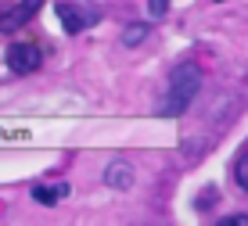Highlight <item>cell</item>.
Here are the masks:
<instances>
[{
    "instance_id": "cell-11",
    "label": "cell",
    "mask_w": 248,
    "mask_h": 226,
    "mask_svg": "<svg viewBox=\"0 0 248 226\" xmlns=\"http://www.w3.org/2000/svg\"><path fill=\"white\" fill-rule=\"evenodd\" d=\"M219 226H248V215H223Z\"/></svg>"
},
{
    "instance_id": "cell-1",
    "label": "cell",
    "mask_w": 248,
    "mask_h": 226,
    "mask_svg": "<svg viewBox=\"0 0 248 226\" xmlns=\"http://www.w3.org/2000/svg\"><path fill=\"white\" fill-rule=\"evenodd\" d=\"M198 90H202V68L191 65V61L173 65L169 83H166V93H162L158 104H155V115H162V119L184 115V111L191 108V101L198 97Z\"/></svg>"
},
{
    "instance_id": "cell-5",
    "label": "cell",
    "mask_w": 248,
    "mask_h": 226,
    "mask_svg": "<svg viewBox=\"0 0 248 226\" xmlns=\"http://www.w3.org/2000/svg\"><path fill=\"white\" fill-rule=\"evenodd\" d=\"M105 183L112 187V190H130V187H133V165L123 162V158H115V162L105 169Z\"/></svg>"
},
{
    "instance_id": "cell-4",
    "label": "cell",
    "mask_w": 248,
    "mask_h": 226,
    "mask_svg": "<svg viewBox=\"0 0 248 226\" xmlns=\"http://www.w3.org/2000/svg\"><path fill=\"white\" fill-rule=\"evenodd\" d=\"M54 11H58V18H62L68 36H79L90 22H97V11H79V7H72V4H58Z\"/></svg>"
},
{
    "instance_id": "cell-6",
    "label": "cell",
    "mask_w": 248,
    "mask_h": 226,
    "mask_svg": "<svg viewBox=\"0 0 248 226\" xmlns=\"http://www.w3.org/2000/svg\"><path fill=\"white\" fill-rule=\"evenodd\" d=\"M68 190H72L68 183H40V187H32V201L50 208V205L62 201V197H68Z\"/></svg>"
},
{
    "instance_id": "cell-8",
    "label": "cell",
    "mask_w": 248,
    "mask_h": 226,
    "mask_svg": "<svg viewBox=\"0 0 248 226\" xmlns=\"http://www.w3.org/2000/svg\"><path fill=\"white\" fill-rule=\"evenodd\" d=\"M234 180H237V187L248 194V147L237 154V162H234Z\"/></svg>"
},
{
    "instance_id": "cell-10",
    "label": "cell",
    "mask_w": 248,
    "mask_h": 226,
    "mask_svg": "<svg viewBox=\"0 0 248 226\" xmlns=\"http://www.w3.org/2000/svg\"><path fill=\"white\" fill-rule=\"evenodd\" d=\"M148 15L151 18H166L169 15V0H148Z\"/></svg>"
},
{
    "instance_id": "cell-7",
    "label": "cell",
    "mask_w": 248,
    "mask_h": 226,
    "mask_svg": "<svg viewBox=\"0 0 248 226\" xmlns=\"http://www.w3.org/2000/svg\"><path fill=\"white\" fill-rule=\"evenodd\" d=\"M148 25H144V22H133V25H126V29H123V43H126V47H137V43H144V36H148Z\"/></svg>"
},
{
    "instance_id": "cell-3",
    "label": "cell",
    "mask_w": 248,
    "mask_h": 226,
    "mask_svg": "<svg viewBox=\"0 0 248 226\" xmlns=\"http://www.w3.org/2000/svg\"><path fill=\"white\" fill-rule=\"evenodd\" d=\"M44 65V54H40V47L36 43H11L7 47V68H11L15 75H29V72H36V68Z\"/></svg>"
},
{
    "instance_id": "cell-9",
    "label": "cell",
    "mask_w": 248,
    "mask_h": 226,
    "mask_svg": "<svg viewBox=\"0 0 248 226\" xmlns=\"http://www.w3.org/2000/svg\"><path fill=\"white\" fill-rule=\"evenodd\" d=\"M212 201H219V190H216V187H205L202 194H198V201H194V208H198V212H205Z\"/></svg>"
},
{
    "instance_id": "cell-2",
    "label": "cell",
    "mask_w": 248,
    "mask_h": 226,
    "mask_svg": "<svg viewBox=\"0 0 248 226\" xmlns=\"http://www.w3.org/2000/svg\"><path fill=\"white\" fill-rule=\"evenodd\" d=\"M40 7H44V0H18V4H0V32L15 36L18 29H25V25L36 18Z\"/></svg>"
}]
</instances>
